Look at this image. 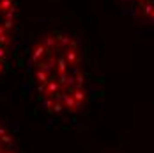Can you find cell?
<instances>
[{
  "mask_svg": "<svg viewBox=\"0 0 154 153\" xmlns=\"http://www.w3.org/2000/svg\"><path fill=\"white\" fill-rule=\"evenodd\" d=\"M29 71L35 96L48 114L69 118L89 103V78L80 46L71 34H45L32 50Z\"/></svg>",
  "mask_w": 154,
  "mask_h": 153,
  "instance_id": "1",
  "label": "cell"
},
{
  "mask_svg": "<svg viewBox=\"0 0 154 153\" xmlns=\"http://www.w3.org/2000/svg\"><path fill=\"white\" fill-rule=\"evenodd\" d=\"M16 25H18V2L0 0V75L9 66L11 50L14 45Z\"/></svg>",
  "mask_w": 154,
  "mask_h": 153,
  "instance_id": "2",
  "label": "cell"
},
{
  "mask_svg": "<svg viewBox=\"0 0 154 153\" xmlns=\"http://www.w3.org/2000/svg\"><path fill=\"white\" fill-rule=\"evenodd\" d=\"M0 153H20L13 134L0 123Z\"/></svg>",
  "mask_w": 154,
  "mask_h": 153,
  "instance_id": "3",
  "label": "cell"
},
{
  "mask_svg": "<svg viewBox=\"0 0 154 153\" xmlns=\"http://www.w3.org/2000/svg\"><path fill=\"white\" fill-rule=\"evenodd\" d=\"M133 9H137L142 16L154 20V0H128Z\"/></svg>",
  "mask_w": 154,
  "mask_h": 153,
  "instance_id": "4",
  "label": "cell"
}]
</instances>
